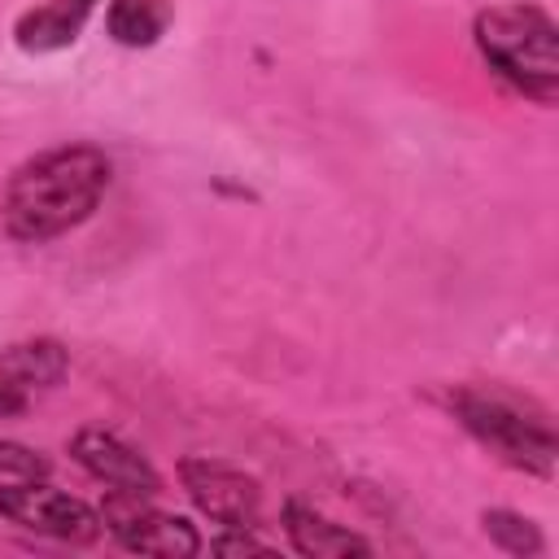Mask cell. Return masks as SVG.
Returning <instances> with one entry per match:
<instances>
[{
	"instance_id": "cell-1",
	"label": "cell",
	"mask_w": 559,
	"mask_h": 559,
	"mask_svg": "<svg viewBox=\"0 0 559 559\" xmlns=\"http://www.w3.org/2000/svg\"><path fill=\"white\" fill-rule=\"evenodd\" d=\"M109 188V157L92 144H61L22 162L0 197V227L22 245H44L79 227Z\"/></svg>"
},
{
	"instance_id": "cell-2",
	"label": "cell",
	"mask_w": 559,
	"mask_h": 559,
	"mask_svg": "<svg viewBox=\"0 0 559 559\" xmlns=\"http://www.w3.org/2000/svg\"><path fill=\"white\" fill-rule=\"evenodd\" d=\"M450 415L507 467L528 476H555V424L546 406L498 384H454L441 393Z\"/></svg>"
},
{
	"instance_id": "cell-3",
	"label": "cell",
	"mask_w": 559,
	"mask_h": 559,
	"mask_svg": "<svg viewBox=\"0 0 559 559\" xmlns=\"http://www.w3.org/2000/svg\"><path fill=\"white\" fill-rule=\"evenodd\" d=\"M485 61L528 100H559V31L537 4H493L476 17Z\"/></svg>"
},
{
	"instance_id": "cell-4",
	"label": "cell",
	"mask_w": 559,
	"mask_h": 559,
	"mask_svg": "<svg viewBox=\"0 0 559 559\" xmlns=\"http://www.w3.org/2000/svg\"><path fill=\"white\" fill-rule=\"evenodd\" d=\"M0 515L31 528V533L74 542V546H92L100 537V515L83 498H70V493L39 485V480L0 485Z\"/></svg>"
},
{
	"instance_id": "cell-5",
	"label": "cell",
	"mask_w": 559,
	"mask_h": 559,
	"mask_svg": "<svg viewBox=\"0 0 559 559\" xmlns=\"http://www.w3.org/2000/svg\"><path fill=\"white\" fill-rule=\"evenodd\" d=\"M179 480L201 515L218 520L223 528H253L262 515V485L218 459H183Z\"/></svg>"
},
{
	"instance_id": "cell-6",
	"label": "cell",
	"mask_w": 559,
	"mask_h": 559,
	"mask_svg": "<svg viewBox=\"0 0 559 559\" xmlns=\"http://www.w3.org/2000/svg\"><path fill=\"white\" fill-rule=\"evenodd\" d=\"M100 520L109 524V533L127 546V550H140V555H162V559H188L201 550V537L188 520L179 515H166L148 502H140V493H109L105 498V511Z\"/></svg>"
},
{
	"instance_id": "cell-7",
	"label": "cell",
	"mask_w": 559,
	"mask_h": 559,
	"mask_svg": "<svg viewBox=\"0 0 559 559\" xmlns=\"http://www.w3.org/2000/svg\"><path fill=\"white\" fill-rule=\"evenodd\" d=\"M70 454L87 476H96L100 485H109L118 493H140V498L162 493V476L153 472V463L135 445H127L122 437H114L105 428H79L70 441Z\"/></svg>"
},
{
	"instance_id": "cell-8",
	"label": "cell",
	"mask_w": 559,
	"mask_h": 559,
	"mask_svg": "<svg viewBox=\"0 0 559 559\" xmlns=\"http://www.w3.org/2000/svg\"><path fill=\"white\" fill-rule=\"evenodd\" d=\"M284 528H288V542H293L301 555H310V559L371 555V546H367L358 533H349L345 524L328 520L323 511H314V507H306V502H297V498L284 502Z\"/></svg>"
},
{
	"instance_id": "cell-9",
	"label": "cell",
	"mask_w": 559,
	"mask_h": 559,
	"mask_svg": "<svg viewBox=\"0 0 559 559\" xmlns=\"http://www.w3.org/2000/svg\"><path fill=\"white\" fill-rule=\"evenodd\" d=\"M96 0H44L35 9H26L13 26L17 35V48L26 52H57V48H70L83 31V22L92 17Z\"/></svg>"
},
{
	"instance_id": "cell-10",
	"label": "cell",
	"mask_w": 559,
	"mask_h": 559,
	"mask_svg": "<svg viewBox=\"0 0 559 559\" xmlns=\"http://www.w3.org/2000/svg\"><path fill=\"white\" fill-rule=\"evenodd\" d=\"M66 349L57 341H22L0 354V376L17 389H52L66 376Z\"/></svg>"
},
{
	"instance_id": "cell-11",
	"label": "cell",
	"mask_w": 559,
	"mask_h": 559,
	"mask_svg": "<svg viewBox=\"0 0 559 559\" xmlns=\"http://www.w3.org/2000/svg\"><path fill=\"white\" fill-rule=\"evenodd\" d=\"M170 4L166 0H114L109 4V35L127 48H148L166 35Z\"/></svg>"
},
{
	"instance_id": "cell-12",
	"label": "cell",
	"mask_w": 559,
	"mask_h": 559,
	"mask_svg": "<svg viewBox=\"0 0 559 559\" xmlns=\"http://www.w3.org/2000/svg\"><path fill=\"white\" fill-rule=\"evenodd\" d=\"M480 524H485V533L502 550H511V555H542V533H537L533 520H524L515 511H485Z\"/></svg>"
},
{
	"instance_id": "cell-13",
	"label": "cell",
	"mask_w": 559,
	"mask_h": 559,
	"mask_svg": "<svg viewBox=\"0 0 559 559\" xmlns=\"http://www.w3.org/2000/svg\"><path fill=\"white\" fill-rule=\"evenodd\" d=\"M0 476H22V480H39L48 476V459L31 445L17 441H0Z\"/></svg>"
},
{
	"instance_id": "cell-14",
	"label": "cell",
	"mask_w": 559,
	"mask_h": 559,
	"mask_svg": "<svg viewBox=\"0 0 559 559\" xmlns=\"http://www.w3.org/2000/svg\"><path fill=\"white\" fill-rule=\"evenodd\" d=\"M218 555H271V546H262V542H253L245 528H231L227 537H218V542H210Z\"/></svg>"
},
{
	"instance_id": "cell-15",
	"label": "cell",
	"mask_w": 559,
	"mask_h": 559,
	"mask_svg": "<svg viewBox=\"0 0 559 559\" xmlns=\"http://www.w3.org/2000/svg\"><path fill=\"white\" fill-rule=\"evenodd\" d=\"M22 411H26V389H17V384H9V380L0 376V419L22 415Z\"/></svg>"
}]
</instances>
